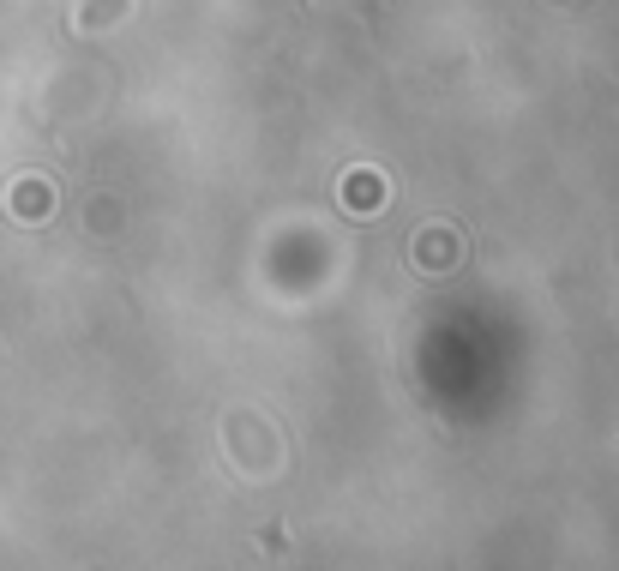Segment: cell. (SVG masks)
Returning <instances> with one entry per match:
<instances>
[{"label":"cell","mask_w":619,"mask_h":571,"mask_svg":"<svg viewBox=\"0 0 619 571\" xmlns=\"http://www.w3.org/2000/svg\"><path fill=\"white\" fill-rule=\"evenodd\" d=\"M379 193H385V187H379V181H361V175L349 181V198H367V205H379Z\"/></svg>","instance_id":"6da1fadb"},{"label":"cell","mask_w":619,"mask_h":571,"mask_svg":"<svg viewBox=\"0 0 619 571\" xmlns=\"http://www.w3.org/2000/svg\"><path fill=\"white\" fill-rule=\"evenodd\" d=\"M18 205H36V217H48V210H42V205H48V193H42V187H24V193H18Z\"/></svg>","instance_id":"7a4b0ae2"}]
</instances>
